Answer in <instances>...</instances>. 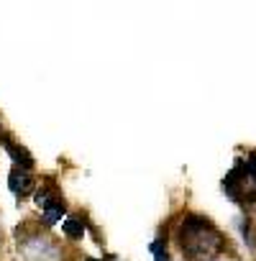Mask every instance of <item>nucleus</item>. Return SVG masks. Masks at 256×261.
Masks as SVG:
<instances>
[{
	"label": "nucleus",
	"instance_id": "obj_3",
	"mask_svg": "<svg viewBox=\"0 0 256 261\" xmlns=\"http://www.w3.org/2000/svg\"><path fill=\"white\" fill-rule=\"evenodd\" d=\"M8 185H11V192L16 197H26L31 190H34V179L26 169H13L11 177H8Z\"/></svg>",
	"mask_w": 256,
	"mask_h": 261
},
{
	"label": "nucleus",
	"instance_id": "obj_7",
	"mask_svg": "<svg viewBox=\"0 0 256 261\" xmlns=\"http://www.w3.org/2000/svg\"><path fill=\"white\" fill-rule=\"evenodd\" d=\"M87 261H97V258H87Z\"/></svg>",
	"mask_w": 256,
	"mask_h": 261
},
{
	"label": "nucleus",
	"instance_id": "obj_2",
	"mask_svg": "<svg viewBox=\"0 0 256 261\" xmlns=\"http://www.w3.org/2000/svg\"><path fill=\"white\" fill-rule=\"evenodd\" d=\"M21 248H23V256H26L29 261H57V258H59L57 246H54L49 238H41V236L29 238Z\"/></svg>",
	"mask_w": 256,
	"mask_h": 261
},
{
	"label": "nucleus",
	"instance_id": "obj_4",
	"mask_svg": "<svg viewBox=\"0 0 256 261\" xmlns=\"http://www.w3.org/2000/svg\"><path fill=\"white\" fill-rule=\"evenodd\" d=\"M39 205L44 210V223L46 225H54L62 215H64V202L62 200H54L49 195H39Z\"/></svg>",
	"mask_w": 256,
	"mask_h": 261
},
{
	"label": "nucleus",
	"instance_id": "obj_5",
	"mask_svg": "<svg viewBox=\"0 0 256 261\" xmlns=\"http://www.w3.org/2000/svg\"><path fill=\"white\" fill-rule=\"evenodd\" d=\"M64 233H67L69 238H82V233H85V228H82V223H80V220H74V218H69V220L64 223Z\"/></svg>",
	"mask_w": 256,
	"mask_h": 261
},
{
	"label": "nucleus",
	"instance_id": "obj_1",
	"mask_svg": "<svg viewBox=\"0 0 256 261\" xmlns=\"http://www.w3.org/2000/svg\"><path fill=\"white\" fill-rule=\"evenodd\" d=\"M220 243H223L220 233L213 230V228L205 225V223H200V225H185V230H182V246H185V251H187L190 256H195V258H208V256H213V253L220 248Z\"/></svg>",
	"mask_w": 256,
	"mask_h": 261
},
{
	"label": "nucleus",
	"instance_id": "obj_6",
	"mask_svg": "<svg viewBox=\"0 0 256 261\" xmlns=\"http://www.w3.org/2000/svg\"><path fill=\"white\" fill-rule=\"evenodd\" d=\"M151 251H154L157 261H169V258H167V253H162V246H159V243H154V246H151Z\"/></svg>",
	"mask_w": 256,
	"mask_h": 261
}]
</instances>
